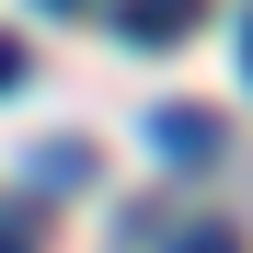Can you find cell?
<instances>
[{"mask_svg": "<svg viewBox=\"0 0 253 253\" xmlns=\"http://www.w3.org/2000/svg\"><path fill=\"white\" fill-rule=\"evenodd\" d=\"M12 81H23V46H12V35H0V92H12Z\"/></svg>", "mask_w": 253, "mask_h": 253, "instance_id": "cell-4", "label": "cell"}, {"mask_svg": "<svg viewBox=\"0 0 253 253\" xmlns=\"http://www.w3.org/2000/svg\"><path fill=\"white\" fill-rule=\"evenodd\" d=\"M161 150H173V161H207V150H219V115L173 104V115H161Z\"/></svg>", "mask_w": 253, "mask_h": 253, "instance_id": "cell-2", "label": "cell"}, {"mask_svg": "<svg viewBox=\"0 0 253 253\" xmlns=\"http://www.w3.org/2000/svg\"><path fill=\"white\" fill-rule=\"evenodd\" d=\"M46 12H81V0H46Z\"/></svg>", "mask_w": 253, "mask_h": 253, "instance_id": "cell-7", "label": "cell"}, {"mask_svg": "<svg viewBox=\"0 0 253 253\" xmlns=\"http://www.w3.org/2000/svg\"><path fill=\"white\" fill-rule=\"evenodd\" d=\"M173 253H242V242H230L219 219H196V230H173Z\"/></svg>", "mask_w": 253, "mask_h": 253, "instance_id": "cell-3", "label": "cell"}, {"mask_svg": "<svg viewBox=\"0 0 253 253\" xmlns=\"http://www.w3.org/2000/svg\"><path fill=\"white\" fill-rule=\"evenodd\" d=\"M115 23H126V46H173V35L196 23V0H126Z\"/></svg>", "mask_w": 253, "mask_h": 253, "instance_id": "cell-1", "label": "cell"}, {"mask_svg": "<svg viewBox=\"0 0 253 253\" xmlns=\"http://www.w3.org/2000/svg\"><path fill=\"white\" fill-rule=\"evenodd\" d=\"M0 253H23V242H12V219H0Z\"/></svg>", "mask_w": 253, "mask_h": 253, "instance_id": "cell-6", "label": "cell"}, {"mask_svg": "<svg viewBox=\"0 0 253 253\" xmlns=\"http://www.w3.org/2000/svg\"><path fill=\"white\" fill-rule=\"evenodd\" d=\"M242 81H253V12H242Z\"/></svg>", "mask_w": 253, "mask_h": 253, "instance_id": "cell-5", "label": "cell"}]
</instances>
